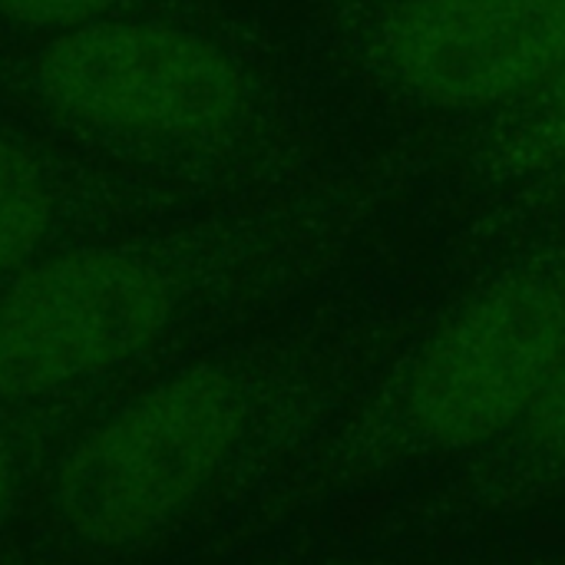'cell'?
Segmentation results:
<instances>
[{
  "mask_svg": "<svg viewBox=\"0 0 565 565\" xmlns=\"http://www.w3.org/2000/svg\"><path fill=\"white\" fill-rule=\"evenodd\" d=\"M275 420L271 371L202 344L86 417L13 540L79 565H175L262 473Z\"/></svg>",
  "mask_w": 565,
  "mask_h": 565,
  "instance_id": "obj_1",
  "label": "cell"
},
{
  "mask_svg": "<svg viewBox=\"0 0 565 565\" xmlns=\"http://www.w3.org/2000/svg\"><path fill=\"white\" fill-rule=\"evenodd\" d=\"M242 288L189 212L73 242L0 281V401L126 387L205 344Z\"/></svg>",
  "mask_w": 565,
  "mask_h": 565,
  "instance_id": "obj_2",
  "label": "cell"
},
{
  "mask_svg": "<svg viewBox=\"0 0 565 565\" xmlns=\"http://www.w3.org/2000/svg\"><path fill=\"white\" fill-rule=\"evenodd\" d=\"M563 354L565 285L510 275L434 334L411 374V424L430 447H480L526 420Z\"/></svg>",
  "mask_w": 565,
  "mask_h": 565,
  "instance_id": "obj_3",
  "label": "cell"
},
{
  "mask_svg": "<svg viewBox=\"0 0 565 565\" xmlns=\"http://www.w3.org/2000/svg\"><path fill=\"white\" fill-rule=\"evenodd\" d=\"M195 189L0 109V281L103 232L189 212Z\"/></svg>",
  "mask_w": 565,
  "mask_h": 565,
  "instance_id": "obj_4",
  "label": "cell"
},
{
  "mask_svg": "<svg viewBox=\"0 0 565 565\" xmlns=\"http://www.w3.org/2000/svg\"><path fill=\"white\" fill-rule=\"evenodd\" d=\"M384 60L430 106H500L559 73L565 0H407L384 30Z\"/></svg>",
  "mask_w": 565,
  "mask_h": 565,
  "instance_id": "obj_5",
  "label": "cell"
},
{
  "mask_svg": "<svg viewBox=\"0 0 565 565\" xmlns=\"http://www.w3.org/2000/svg\"><path fill=\"white\" fill-rule=\"evenodd\" d=\"M116 391H79L43 401H0V543L13 540L36 490L70 437Z\"/></svg>",
  "mask_w": 565,
  "mask_h": 565,
  "instance_id": "obj_6",
  "label": "cell"
},
{
  "mask_svg": "<svg viewBox=\"0 0 565 565\" xmlns=\"http://www.w3.org/2000/svg\"><path fill=\"white\" fill-rule=\"evenodd\" d=\"M179 0H0V30L50 33L76 23H89L122 10L172 7Z\"/></svg>",
  "mask_w": 565,
  "mask_h": 565,
  "instance_id": "obj_7",
  "label": "cell"
},
{
  "mask_svg": "<svg viewBox=\"0 0 565 565\" xmlns=\"http://www.w3.org/2000/svg\"><path fill=\"white\" fill-rule=\"evenodd\" d=\"M523 424H526V434L540 447L553 454H565V354Z\"/></svg>",
  "mask_w": 565,
  "mask_h": 565,
  "instance_id": "obj_8",
  "label": "cell"
},
{
  "mask_svg": "<svg viewBox=\"0 0 565 565\" xmlns=\"http://www.w3.org/2000/svg\"><path fill=\"white\" fill-rule=\"evenodd\" d=\"M526 146L533 149V156L556 152L565 146V63L546 83V109L536 119V126L526 132Z\"/></svg>",
  "mask_w": 565,
  "mask_h": 565,
  "instance_id": "obj_9",
  "label": "cell"
},
{
  "mask_svg": "<svg viewBox=\"0 0 565 565\" xmlns=\"http://www.w3.org/2000/svg\"><path fill=\"white\" fill-rule=\"evenodd\" d=\"M0 565H79V563H66V559H56V556L36 553L33 546H26V543H20V540H7V543H0Z\"/></svg>",
  "mask_w": 565,
  "mask_h": 565,
  "instance_id": "obj_10",
  "label": "cell"
}]
</instances>
